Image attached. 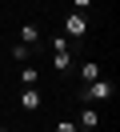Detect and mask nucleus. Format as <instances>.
I'll return each mask as SVG.
<instances>
[{
  "mask_svg": "<svg viewBox=\"0 0 120 132\" xmlns=\"http://www.w3.org/2000/svg\"><path fill=\"white\" fill-rule=\"evenodd\" d=\"M76 124H80V132H96V128H100V112H96L92 104H84L80 116H76Z\"/></svg>",
  "mask_w": 120,
  "mask_h": 132,
  "instance_id": "obj_6",
  "label": "nucleus"
},
{
  "mask_svg": "<svg viewBox=\"0 0 120 132\" xmlns=\"http://www.w3.org/2000/svg\"><path fill=\"white\" fill-rule=\"evenodd\" d=\"M72 68H76V52H72V48H56L52 52V72L56 76H68Z\"/></svg>",
  "mask_w": 120,
  "mask_h": 132,
  "instance_id": "obj_3",
  "label": "nucleus"
},
{
  "mask_svg": "<svg viewBox=\"0 0 120 132\" xmlns=\"http://www.w3.org/2000/svg\"><path fill=\"white\" fill-rule=\"evenodd\" d=\"M52 132H80V124L72 120V116H60V120L52 124Z\"/></svg>",
  "mask_w": 120,
  "mask_h": 132,
  "instance_id": "obj_10",
  "label": "nucleus"
},
{
  "mask_svg": "<svg viewBox=\"0 0 120 132\" xmlns=\"http://www.w3.org/2000/svg\"><path fill=\"white\" fill-rule=\"evenodd\" d=\"M96 76H104V64H96V60H84V64H80V84L96 80Z\"/></svg>",
  "mask_w": 120,
  "mask_h": 132,
  "instance_id": "obj_8",
  "label": "nucleus"
},
{
  "mask_svg": "<svg viewBox=\"0 0 120 132\" xmlns=\"http://www.w3.org/2000/svg\"><path fill=\"white\" fill-rule=\"evenodd\" d=\"M112 96H116V84H112L108 76H96V80L80 84V100H84V104H104V100H112Z\"/></svg>",
  "mask_w": 120,
  "mask_h": 132,
  "instance_id": "obj_1",
  "label": "nucleus"
},
{
  "mask_svg": "<svg viewBox=\"0 0 120 132\" xmlns=\"http://www.w3.org/2000/svg\"><path fill=\"white\" fill-rule=\"evenodd\" d=\"M36 80H40V68L36 64H24L20 68V88H36Z\"/></svg>",
  "mask_w": 120,
  "mask_h": 132,
  "instance_id": "obj_9",
  "label": "nucleus"
},
{
  "mask_svg": "<svg viewBox=\"0 0 120 132\" xmlns=\"http://www.w3.org/2000/svg\"><path fill=\"white\" fill-rule=\"evenodd\" d=\"M44 48H48V44H24V40H16L12 44V60H16V64H28V60H36Z\"/></svg>",
  "mask_w": 120,
  "mask_h": 132,
  "instance_id": "obj_4",
  "label": "nucleus"
},
{
  "mask_svg": "<svg viewBox=\"0 0 120 132\" xmlns=\"http://www.w3.org/2000/svg\"><path fill=\"white\" fill-rule=\"evenodd\" d=\"M16 40H24V44H44V28H40L36 20H28V24H20Z\"/></svg>",
  "mask_w": 120,
  "mask_h": 132,
  "instance_id": "obj_5",
  "label": "nucleus"
},
{
  "mask_svg": "<svg viewBox=\"0 0 120 132\" xmlns=\"http://www.w3.org/2000/svg\"><path fill=\"white\" fill-rule=\"evenodd\" d=\"M40 100H44V96H40V88H20V108H24L28 116L40 108Z\"/></svg>",
  "mask_w": 120,
  "mask_h": 132,
  "instance_id": "obj_7",
  "label": "nucleus"
},
{
  "mask_svg": "<svg viewBox=\"0 0 120 132\" xmlns=\"http://www.w3.org/2000/svg\"><path fill=\"white\" fill-rule=\"evenodd\" d=\"M88 12H68V16H64V36H68V40H84L88 36Z\"/></svg>",
  "mask_w": 120,
  "mask_h": 132,
  "instance_id": "obj_2",
  "label": "nucleus"
},
{
  "mask_svg": "<svg viewBox=\"0 0 120 132\" xmlns=\"http://www.w3.org/2000/svg\"><path fill=\"white\" fill-rule=\"evenodd\" d=\"M92 4H96V0H72V12H88Z\"/></svg>",
  "mask_w": 120,
  "mask_h": 132,
  "instance_id": "obj_11",
  "label": "nucleus"
}]
</instances>
